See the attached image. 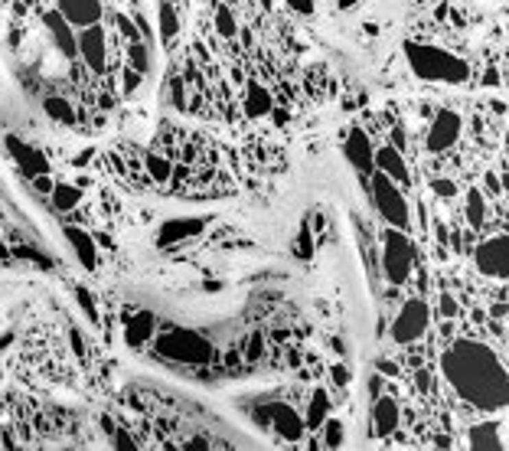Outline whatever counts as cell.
I'll return each instance as SVG.
<instances>
[{"label":"cell","mask_w":509,"mask_h":451,"mask_svg":"<svg viewBox=\"0 0 509 451\" xmlns=\"http://www.w3.org/2000/svg\"><path fill=\"white\" fill-rule=\"evenodd\" d=\"M327 415H330V396L323 393V389H313V396L307 402V415H304V422L307 428H320L327 422Z\"/></svg>","instance_id":"cell-21"},{"label":"cell","mask_w":509,"mask_h":451,"mask_svg":"<svg viewBox=\"0 0 509 451\" xmlns=\"http://www.w3.org/2000/svg\"><path fill=\"white\" fill-rule=\"evenodd\" d=\"M75 298H79V304H82V311H85V317H88L92 324H98V308H95L92 294H88L85 288H75Z\"/></svg>","instance_id":"cell-31"},{"label":"cell","mask_w":509,"mask_h":451,"mask_svg":"<svg viewBox=\"0 0 509 451\" xmlns=\"http://www.w3.org/2000/svg\"><path fill=\"white\" fill-rule=\"evenodd\" d=\"M460 115L451 108H444L434 115V122H431V131H428V150L431 154H444V150H451L457 144V137H460Z\"/></svg>","instance_id":"cell-10"},{"label":"cell","mask_w":509,"mask_h":451,"mask_svg":"<svg viewBox=\"0 0 509 451\" xmlns=\"http://www.w3.org/2000/svg\"><path fill=\"white\" fill-rule=\"evenodd\" d=\"M340 3H343V7H356L359 0H340Z\"/></svg>","instance_id":"cell-39"},{"label":"cell","mask_w":509,"mask_h":451,"mask_svg":"<svg viewBox=\"0 0 509 451\" xmlns=\"http://www.w3.org/2000/svg\"><path fill=\"white\" fill-rule=\"evenodd\" d=\"M79 59L85 62V69L88 72H95V76H102L108 66V46H105V30L98 27H85L79 33Z\"/></svg>","instance_id":"cell-11"},{"label":"cell","mask_w":509,"mask_h":451,"mask_svg":"<svg viewBox=\"0 0 509 451\" xmlns=\"http://www.w3.org/2000/svg\"><path fill=\"white\" fill-rule=\"evenodd\" d=\"M300 255H310V233H300V248H297Z\"/></svg>","instance_id":"cell-36"},{"label":"cell","mask_w":509,"mask_h":451,"mask_svg":"<svg viewBox=\"0 0 509 451\" xmlns=\"http://www.w3.org/2000/svg\"><path fill=\"white\" fill-rule=\"evenodd\" d=\"M43 105H46V115H49L53 122H59V124H72V122H75V111H72V105H69L66 98L49 95Z\"/></svg>","instance_id":"cell-27"},{"label":"cell","mask_w":509,"mask_h":451,"mask_svg":"<svg viewBox=\"0 0 509 451\" xmlns=\"http://www.w3.org/2000/svg\"><path fill=\"white\" fill-rule=\"evenodd\" d=\"M464 216L473 229H480L483 222H486V200H483V193L477 187H470L467 190V203H464Z\"/></svg>","instance_id":"cell-23"},{"label":"cell","mask_w":509,"mask_h":451,"mask_svg":"<svg viewBox=\"0 0 509 451\" xmlns=\"http://www.w3.org/2000/svg\"><path fill=\"white\" fill-rule=\"evenodd\" d=\"M441 373L457 396L480 412L509 406V373L499 356L477 340H454L441 354Z\"/></svg>","instance_id":"cell-1"},{"label":"cell","mask_w":509,"mask_h":451,"mask_svg":"<svg viewBox=\"0 0 509 451\" xmlns=\"http://www.w3.org/2000/svg\"><path fill=\"white\" fill-rule=\"evenodd\" d=\"M131 69H137L141 76H147L150 72V53H147V46H144V40H137L128 46V59H124Z\"/></svg>","instance_id":"cell-28"},{"label":"cell","mask_w":509,"mask_h":451,"mask_svg":"<svg viewBox=\"0 0 509 451\" xmlns=\"http://www.w3.org/2000/svg\"><path fill=\"white\" fill-rule=\"evenodd\" d=\"M428 324H431V308L421 298H412L402 311H399V317L392 321V340L395 343L421 340V337L428 334Z\"/></svg>","instance_id":"cell-5"},{"label":"cell","mask_w":509,"mask_h":451,"mask_svg":"<svg viewBox=\"0 0 509 451\" xmlns=\"http://www.w3.org/2000/svg\"><path fill=\"white\" fill-rule=\"evenodd\" d=\"M379 369H382V373H389V376H395V373H399V369H395V363H389V360H382V363H379Z\"/></svg>","instance_id":"cell-37"},{"label":"cell","mask_w":509,"mask_h":451,"mask_svg":"<svg viewBox=\"0 0 509 451\" xmlns=\"http://www.w3.org/2000/svg\"><path fill=\"white\" fill-rule=\"evenodd\" d=\"M261 3H265V7H271V0H261Z\"/></svg>","instance_id":"cell-41"},{"label":"cell","mask_w":509,"mask_h":451,"mask_svg":"<svg viewBox=\"0 0 509 451\" xmlns=\"http://www.w3.org/2000/svg\"><path fill=\"white\" fill-rule=\"evenodd\" d=\"M333 383L336 386H346L349 383V369L343 367V363H336V367H333Z\"/></svg>","instance_id":"cell-35"},{"label":"cell","mask_w":509,"mask_h":451,"mask_svg":"<svg viewBox=\"0 0 509 451\" xmlns=\"http://www.w3.org/2000/svg\"><path fill=\"white\" fill-rule=\"evenodd\" d=\"M320 428H323V445H327V448H340V445L346 441V428H343L340 419H330V415H327V422H323Z\"/></svg>","instance_id":"cell-29"},{"label":"cell","mask_w":509,"mask_h":451,"mask_svg":"<svg viewBox=\"0 0 509 451\" xmlns=\"http://www.w3.org/2000/svg\"><path fill=\"white\" fill-rule=\"evenodd\" d=\"M10 150L16 154V164L23 167L29 177H40V174H46V161H43L36 150H29V148H23V144H16L14 137H10Z\"/></svg>","instance_id":"cell-22"},{"label":"cell","mask_w":509,"mask_h":451,"mask_svg":"<svg viewBox=\"0 0 509 451\" xmlns=\"http://www.w3.org/2000/svg\"><path fill=\"white\" fill-rule=\"evenodd\" d=\"M486 187H490V193H496V190H499V183H496V177H493V174H486Z\"/></svg>","instance_id":"cell-38"},{"label":"cell","mask_w":509,"mask_h":451,"mask_svg":"<svg viewBox=\"0 0 509 451\" xmlns=\"http://www.w3.org/2000/svg\"><path fill=\"white\" fill-rule=\"evenodd\" d=\"M157 27H161V40L163 46H170L180 33V16H176V7L170 0H161V10H157Z\"/></svg>","instance_id":"cell-20"},{"label":"cell","mask_w":509,"mask_h":451,"mask_svg":"<svg viewBox=\"0 0 509 451\" xmlns=\"http://www.w3.org/2000/svg\"><path fill=\"white\" fill-rule=\"evenodd\" d=\"M141 79H144V76L124 62V69H121V92H124V95H134L137 85H141Z\"/></svg>","instance_id":"cell-30"},{"label":"cell","mask_w":509,"mask_h":451,"mask_svg":"<svg viewBox=\"0 0 509 451\" xmlns=\"http://www.w3.org/2000/svg\"><path fill=\"white\" fill-rule=\"evenodd\" d=\"M343 157H346L349 164H353V170L362 174V177H372L375 174V148L362 128H353L346 135V141H343Z\"/></svg>","instance_id":"cell-8"},{"label":"cell","mask_w":509,"mask_h":451,"mask_svg":"<svg viewBox=\"0 0 509 451\" xmlns=\"http://www.w3.org/2000/svg\"><path fill=\"white\" fill-rule=\"evenodd\" d=\"M467 445L470 448H503L499 438V422H480L467 432Z\"/></svg>","instance_id":"cell-18"},{"label":"cell","mask_w":509,"mask_h":451,"mask_svg":"<svg viewBox=\"0 0 509 451\" xmlns=\"http://www.w3.org/2000/svg\"><path fill=\"white\" fill-rule=\"evenodd\" d=\"M27 3H33V0H20V7H27Z\"/></svg>","instance_id":"cell-40"},{"label":"cell","mask_w":509,"mask_h":451,"mask_svg":"<svg viewBox=\"0 0 509 451\" xmlns=\"http://www.w3.org/2000/svg\"><path fill=\"white\" fill-rule=\"evenodd\" d=\"M144 164H147V174L154 183H167V180H174V164H170V157H163V154H147L144 157Z\"/></svg>","instance_id":"cell-25"},{"label":"cell","mask_w":509,"mask_h":451,"mask_svg":"<svg viewBox=\"0 0 509 451\" xmlns=\"http://www.w3.org/2000/svg\"><path fill=\"white\" fill-rule=\"evenodd\" d=\"M49 196H53V206L62 209V213H66V209H75V206L82 203V190L72 187V183H56Z\"/></svg>","instance_id":"cell-24"},{"label":"cell","mask_w":509,"mask_h":451,"mask_svg":"<svg viewBox=\"0 0 509 451\" xmlns=\"http://www.w3.org/2000/svg\"><path fill=\"white\" fill-rule=\"evenodd\" d=\"M369 183H372V206H375V213L386 219V226L408 229L412 226V213H408V200L399 190V183L392 177H386L382 170H375L372 177H369Z\"/></svg>","instance_id":"cell-3"},{"label":"cell","mask_w":509,"mask_h":451,"mask_svg":"<svg viewBox=\"0 0 509 451\" xmlns=\"http://www.w3.org/2000/svg\"><path fill=\"white\" fill-rule=\"evenodd\" d=\"M431 190L438 193V196H454V193H457V187H454V180L441 177V180H434V183H431Z\"/></svg>","instance_id":"cell-32"},{"label":"cell","mask_w":509,"mask_h":451,"mask_svg":"<svg viewBox=\"0 0 509 451\" xmlns=\"http://www.w3.org/2000/svg\"><path fill=\"white\" fill-rule=\"evenodd\" d=\"M56 10L66 16L72 27H95L98 20H102V0H59L56 3Z\"/></svg>","instance_id":"cell-13"},{"label":"cell","mask_w":509,"mask_h":451,"mask_svg":"<svg viewBox=\"0 0 509 451\" xmlns=\"http://www.w3.org/2000/svg\"><path fill=\"white\" fill-rule=\"evenodd\" d=\"M213 23H215V33H219L222 40H232V36L239 33V23H235V14L228 10L226 3H219V7H215Z\"/></svg>","instance_id":"cell-26"},{"label":"cell","mask_w":509,"mask_h":451,"mask_svg":"<svg viewBox=\"0 0 509 451\" xmlns=\"http://www.w3.org/2000/svg\"><path fill=\"white\" fill-rule=\"evenodd\" d=\"M399 428V402L392 396H379L372 406V435L389 438Z\"/></svg>","instance_id":"cell-14"},{"label":"cell","mask_w":509,"mask_h":451,"mask_svg":"<svg viewBox=\"0 0 509 451\" xmlns=\"http://www.w3.org/2000/svg\"><path fill=\"white\" fill-rule=\"evenodd\" d=\"M382 268H386V278H389L392 285H405L412 278L415 246L405 235V229H389L386 233V242H382Z\"/></svg>","instance_id":"cell-4"},{"label":"cell","mask_w":509,"mask_h":451,"mask_svg":"<svg viewBox=\"0 0 509 451\" xmlns=\"http://www.w3.org/2000/svg\"><path fill=\"white\" fill-rule=\"evenodd\" d=\"M477 268L490 278H509V235H493L473 252Z\"/></svg>","instance_id":"cell-6"},{"label":"cell","mask_w":509,"mask_h":451,"mask_svg":"<svg viewBox=\"0 0 509 451\" xmlns=\"http://www.w3.org/2000/svg\"><path fill=\"white\" fill-rule=\"evenodd\" d=\"M66 239L72 242V248L79 252V259H82V265H85V268H95V265H98V248H95L92 235L82 233V229H75V226H69Z\"/></svg>","instance_id":"cell-19"},{"label":"cell","mask_w":509,"mask_h":451,"mask_svg":"<svg viewBox=\"0 0 509 451\" xmlns=\"http://www.w3.org/2000/svg\"><path fill=\"white\" fill-rule=\"evenodd\" d=\"M291 7H294L297 14H304V16H310L313 14V0H287Z\"/></svg>","instance_id":"cell-34"},{"label":"cell","mask_w":509,"mask_h":451,"mask_svg":"<svg viewBox=\"0 0 509 451\" xmlns=\"http://www.w3.org/2000/svg\"><path fill=\"white\" fill-rule=\"evenodd\" d=\"M408 66L418 79L425 82H464L470 76V69L464 59H457L454 53H447L441 46H428V43H408L405 46Z\"/></svg>","instance_id":"cell-2"},{"label":"cell","mask_w":509,"mask_h":451,"mask_svg":"<svg viewBox=\"0 0 509 451\" xmlns=\"http://www.w3.org/2000/svg\"><path fill=\"white\" fill-rule=\"evenodd\" d=\"M261 419H265L284 441H300V438H304V428H307V422H304L287 402H271V406H265V409H261Z\"/></svg>","instance_id":"cell-9"},{"label":"cell","mask_w":509,"mask_h":451,"mask_svg":"<svg viewBox=\"0 0 509 451\" xmlns=\"http://www.w3.org/2000/svg\"><path fill=\"white\" fill-rule=\"evenodd\" d=\"M157 347H161V354L176 356V360H189V363H206L213 356V347L202 340V337H196V334H187V330L167 334Z\"/></svg>","instance_id":"cell-7"},{"label":"cell","mask_w":509,"mask_h":451,"mask_svg":"<svg viewBox=\"0 0 509 451\" xmlns=\"http://www.w3.org/2000/svg\"><path fill=\"white\" fill-rule=\"evenodd\" d=\"M438 311H441V317H454V314H457V301L451 298V294H441V304H438Z\"/></svg>","instance_id":"cell-33"},{"label":"cell","mask_w":509,"mask_h":451,"mask_svg":"<svg viewBox=\"0 0 509 451\" xmlns=\"http://www.w3.org/2000/svg\"><path fill=\"white\" fill-rule=\"evenodd\" d=\"M245 111L252 118H265L274 111V98L261 82H248V92H245Z\"/></svg>","instance_id":"cell-17"},{"label":"cell","mask_w":509,"mask_h":451,"mask_svg":"<svg viewBox=\"0 0 509 451\" xmlns=\"http://www.w3.org/2000/svg\"><path fill=\"white\" fill-rule=\"evenodd\" d=\"M506 144H509V131H506Z\"/></svg>","instance_id":"cell-42"},{"label":"cell","mask_w":509,"mask_h":451,"mask_svg":"<svg viewBox=\"0 0 509 451\" xmlns=\"http://www.w3.org/2000/svg\"><path fill=\"white\" fill-rule=\"evenodd\" d=\"M43 23H46V30H49V36H53L59 53L66 56V59H79V33H75V27L69 23L66 16L59 14V10H46Z\"/></svg>","instance_id":"cell-12"},{"label":"cell","mask_w":509,"mask_h":451,"mask_svg":"<svg viewBox=\"0 0 509 451\" xmlns=\"http://www.w3.org/2000/svg\"><path fill=\"white\" fill-rule=\"evenodd\" d=\"M157 327V317L150 314V311H137V314L128 317V327H124V337L131 347H144L150 340V334Z\"/></svg>","instance_id":"cell-16"},{"label":"cell","mask_w":509,"mask_h":451,"mask_svg":"<svg viewBox=\"0 0 509 451\" xmlns=\"http://www.w3.org/2000/svg\"><path fill=\"white\" fill-rule=\"evenodd\" d=\"M375 170H382L386 177H392L395 183H408V167H405L402 150L395 144H382L375 148Z\"/></svg>","instance_id":"cell-15"}]
</instances>
